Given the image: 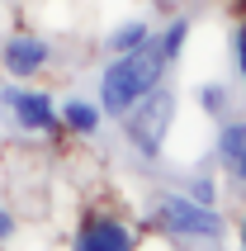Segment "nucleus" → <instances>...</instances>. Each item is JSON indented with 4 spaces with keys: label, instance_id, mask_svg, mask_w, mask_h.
<instances>
[{
    "label": "nucleus",
    "instance_id": "obj_9",
    "mask_svg": "<svg viewBox=\"0 0 246 251\" xmlns=\"http://www.w3.org/2000/svg\"><path fill=\"white\" fill-rule=\"evenodd\" d=\"M142 38H147V28H142V24H128V28H119V33H114V48H119V52H128V48H137Z\"/></svg>",
    "mask_w": 246,
    "mask_h": 251
},
{
    "label": "nucleus",
    "instance_id": "obj_5",
    "mask_svg": "<svg viewBox=\"0 0 246 251\" xmlns=\"http://www.w3.org/2000/svg\"><path fill=\"white\" fill-rule=\"evenodd\" d=\"M10 104L28 128H52V100L48 95H38V90H10Z\"/></svg>",
    "mask_w": 246,
    "mask_h": 251
},
{
    "label": "nucleus",
    "instance_id": "obj_10",
    "mask_svg": "<svg viewBox=\"0 0 246 251\" xmlns=\"http://www.w3.org/2000/svg\"><path fill=\"white\" fill-rule=\"evenodd\" d=\"M180 43H185V24H175L171 33H166V43H161V48H166V57H175V52H180Z\"/></svg>",
    "mask_w": 246,
    "mask_h": 251
},
{
    "label": "nucleus",
    "instance_id": "obj_8",
    "mask_svg": "<svg viewBox=\"0 0 246 251\" xmlns=\"http://www.w3.org/2000/svg\"><path fill=\"white\" fill-rule=\"evenodd\" d=\"M67 124L76 128V133H95V124H99V114L90 109V104H67Z\"/></svg>",
    "mask_w": 246,
    "mask_h": 251
},
{
    "label": "nucleus",
    "instance_id": "obj_12",
    "mask_svg": "<svg viewBox=\"0 0 246 251\" xmlns=\"http://www.w3.org/2000/svg\"><path fill=\"white\" fill-rule=\"evenodd\" d=\"M237 52H242V71H246V28L237 33Z\"/></svg>",
    "mask_w": 246,
    "mask_h": 251
},
{
    "label": "nucleus",
    "instance_id": "obj_7",
    "mask_svg": "<svg viewBox=\"0 0 246 251\" xmlns=\"http://www.w3.org/2000/svg\"><path fill=\"white\" fill-rule=\"evenodd\" d=\"M218 147H222V156H227V166L246 180V124H227Z\"/></svg>",
    "mask_w": 246,
    "mask_h": 251
},
{
    "label": "nucleus",
    "instance_id": "obj_6",
    "mask_svg": "<svg viewBox=\"0 0 246 251\" xmlns=\"http://www.w3.org/2000/svg\"><path fill=\"white\" fill-rule=\"evenodd\" d=\"M43 57H48V48H43L38 38H10V48H5V67H10L14 76H28V71L43 67Z\"/></svg>",
    "mask_w": 246,
    "mask_h": 251
},
{
    "label": "nucleus",
    "instance_id": "obj_11",
    "mask_svg": "<svg viewBox=\"0 0 246 251\" xmlns=\"http://www.w3.org/2000/svg\"><path fill=\"white\" fill-rule=\"evenodd\" d=\"M204 104H208V109H218V104H222V90H213V85H208V90H204Z\"/></svg>",
    "mask_w": 246,
    "mask_h": 251
},
{
    "label": "nucleus",
    "instance_id": "obj_4",
    "mask_svg": "<svg viewBox=\"0 0 246 251\" xmlns=\"http://www.w3.org/2000/svg\"><path fill=\"white\" fill-rule=\"evenodd\" d=\"M76 251H133V237L119 223H85L76 237Z\"/></svg>",
    "mask_w": 246,
    "mask_h": 251
},
{
    "label": "nucleus",
    "instance_id": "obj_1",
    "mask_svg": "<svg viewBox=\"0 0 246 251\" xmlns=\"http://www.w3.org/2000/svg\"><path fill=\"white\" fill-rule=\"evenodd\" d=\"M171 62L166 57L161 43H147V48H128V52L114 62L109 71H104V109L123 114L128 104H137V100L147 95L151 85H156V76H161V67Z\"/></svg>",
    "mask_w": 246,
    "mask_h": 251
},
{
    "label": "nucleus",
    "instance_id": "obj_3",
    "mask_svg": "<svg viewBox=\"0 0 246 251\" xmlns=\"http://www.w3.org/2000/svg\"><path fill=\"white\" fill-rule=\"evenodd\" d=\"M171 109H175V100L161 95V100H151L147 109L133 119V142L142 147V152H156V142H161V128L171 124Z\"/></svg>",
    "mask_w": 246,
    "mask_h": 251
},
{
    "label": "nucleus",
    "instance_id": "obj_2",
    "mask_svg": "<svg viewBox=\"0 0 246 251\" xmlns=\"http://www.w3.org/2000/svg\"><path fill=\"white\" fill-rule=\"evenodd\" d=\"M156 213H161V223H171L175 232H185V237H218L222 232V223L208 209H199L190 199H175V195H166L161 204H156Z\"/></svg>",
    "mask_w": 246,
    "mask_h": 251
}]
</instances>
